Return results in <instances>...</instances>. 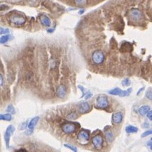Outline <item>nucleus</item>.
<instances>
[{
    "instance_id": "nucleus-1",
    "label": "nucleus",
    "mask_w": 152,
    "mask_h": 152,
    "mask_svg": "<svg viewBox=\"0 0 152 152\" xmlns=\"http://www.w3.org/2000/svg\"><path fill=\"white\" fill-rule=\"evenodd\" d=\"M89 137H90V132L87 129H81L77 135V140L78 142L81 144H86L89 142Z\"/></svg>"
},
{
    "instance_id": "nucleus-2",
    "label": "nucleus",
    "mask_w": 152,
    "mask_h": 152,
    "mask_svg": "<svg viewBox=\"0 0 152 152\" xmlns=\"http://www.w3.org/2000/svg\"><path fill=\"white\" fill-rule=\"evenodd\" d=\"M77 129V124L74 122H64L62 125V130L65 134H72Z\"/></svg>"
},
{
    "instance_id": "nucleus-3",
    "label": "nucleus",
    "mask_w": 152,
    "mask_h": 152,
    "mask_svg": "<svg viewBox=\"0 0 152 152\" xmlns=\"http://www.w3.org/2000/svg\"><path fill=\"white\" fill-rule=\"evenodd\" d=\"M92 60L96 64H101L105 60V55L101 50H96L92 54Z\"/></svg>"
},
{
    "instance_id": "nucleus-4",
    "label": "nucleus",
    "mask_w": 152,
    "mask_h": 152,
    "mask_svg": "<svg viewBox=\"0 0 152 152\" xmlns=\"http://www.w3.org/2000/svg\"><path fill=\"white\" fill-rule=\"evenodd\" d=\"M91 142L96 149H101L103 145V139L101 134H96L91 139Z\"/></svg>"
},
{
    "instance_id": "nucleus-5",
    "label": "nucleus",
    "mask_w": 152,
    "mask_h": 152,
    "mask_svg": "<svg viewBox=\"0 0 152 152\" xmlns=\"http://www.w3.org/2000/svg\"><path fill=\"white\" fill-rule=\"evenodd\" d=\"M15 130V128L13 125H9L6 129L5 132H4V142H5L6 147L7 149L9 148V144H10V137L11 135L14 133Z\"/></svg>"
},
{
    "instance_id": "nucleus-6",
    "label": "nucleus",
    "mask_w": 152,
    "mask_h": 152,
    "mask_svg": "<svg viewBox=\"0 0 152 152\" xmlns=\"http://www.w3.org/2000/svg\"><path fill=\"white\" fill-rule=\"evenodd\" d=\"M9 21L11 23L14 25H21L24 24L25 22V18L22 16L17 15V14H14L11 16L9 18Z\"/></svg>"
},
{
    "instance_id": "nucleus-7",
    "label": "nucleus",
    "mask_w": 152,
    "mask_h": 152,
    "mask_svg": "<svg viewBox=\"0 0 152 152\" xmlns=\"http://www.w3.org/2000/svg\"><path fill=\"white\" fill-rule=\"evenodd\" d=\"M96 106L98 108H106L108 106V101L106 96H99L96 99Z\"/></svg>"
},
{
    "instance_id": "nucleus-8",
    "label": "nucleus",
    "mask_w": 152,
    "mask_h": 152,
    "mask_svg": "<svg viewBox=\"0 0 152 152\" xmlns=\"http://www.w3.org/2000/svg\"><path fill=\"white\" fill-rule=\"evenodd\" d=\"M129 17L134 21H138L142 19V14L137 9H132L129 12Z\"/></svg>"
},
{
    "instance_id": "nucleus-9",
    "label": "nucleus",
    "mask_w": 152,
    "mask_h": 152,
    "mask_svg": "<svg viewBox=\"0 0 152 152\" xmlns=\"http://www.w3.org/2000/svg\"><path fill=\"white\" fill-rule=\"evenodd\" d=\"M78 110H79V113L81 114L87 113L91 110V105L87 102H81L79 104Z\"/></svg>"
},
{
    "instance_id": "nucleus-10",
    "label": "nucleus",
    "mask_w": 152,
    "mask_h": 152,
    "mask_svg": "<svg viewBox=\"0 0 152 152\" xmlns=\"http://www.w3.org/2000/svg\"><path fill=\"white\" fill-rule=\"evenodd\" d=\"M57 96L59 98H63L65 97L67 94V89L66 87L64 86V85H60V86L57 87Z\"/></svg>"
},
{
    "instance_id": "nucleus-11",
    "label": "nucleus",
    "mask_w": 152,
    "mask_h": 152,
    "mask_svg": "<svg viewBox=\"0 0 152 152\" xmlns=\"http://www.w3.org/2000/svg\"><path fill=\"white\" fill-rule=\"evenodd\" d=\"M123 119V115L120 112L115 113L112 115V121L115 124H120Z\"/></svg>"
},
{
    "instance_id": "nucleus-12",
    "label": "nucleus",
    "mask_w": 152,
    "mask_h": 152,
    "mask_svg": "<svg viewBox=\"0 0 152 152\" xmlns=\"http://www.w3.org/2000/svg\"><path fill=\"white\" fill-rule=\"evenodd\" d=\"M40 21L41 23L45 26H50L51 21L50 19L45 15H41L40 16Z\"/></svg>"
},
{
    "instance_id": "nucleus-13",
    "label": "nucleus",
    "mask_w": 152,
    "mask_h": 152,
    "mask_svg": "<svg viewBox=\"0 0 152 152\" xmlns=\"http://www.w3.org/2000/svg\"><path fill=\"white\" fill-rule=\"evenodd\" d=\"M139 113L142 116H144L148 114V113L150 111V107L149 105H142L138 110Z\"/></svg>"
},
{
    "instance_id": "nucleus-14",
    "label": "nucleus",
    "mask_w": 152,
    "mask_h": 152,
    "mask_svg": "<svg viewBox=\"0 0 152 152\" xmlns=\"http://www.w3.org/2000/svg\"><path fill=\"white\" fill-rule=\"evenodd\" d=\"M122 93L123 91L121 90L120 88H115V89H112L110 91H108V94L110 95H113V96H122Z\"/></svg>"
},
{
    "instance_id": "nucleus-15",
    "label": "nucleus",
    "mask_w": 152,
    "mask_h": 152,
    "mask_svg": "<svg viewBox=\"0 0 152 152\" xmlns=\"http://www.w3.org/2000/svg\"><path fill=\"white\" fill-rule=\"evenodd\" d=\"M105 138H106V140L110 143H111L113 140H114V135H113V133L112 132V131L110 129H108L105 131Z\"/></svg>"
},
{
    "instance_id": "nucleus-16",
    "label": "nucleus",
    "mask_w": 152,
    "mask_h": 152,
    "mask_svg": "<svg viewBox=\"0 0 152 152\" xmlns=\"http://www.w3.org/2000/svg\"><path fill=\"white\" fill-rule=\"evenodd\" d=\"M38 121H39V117H33V119L30 120V121L28 123V129H34V127L36 125V124L38 123Z\"/></svg>"
},
{
    "instance_id": "nucleus-17",
    "label": "nucleus",
    "mask_w": 152,
    "mask_h": 152,
    "mask_svg": "<svg viewBox=\"0 0 152 152\" xmlns=\"http://www.w3.org/2000/svg\"><path fill=\"white\" fill-rule=\"evenodd\" d=\"M125 131L128 134H130V133H136V132H138V128L134 127V126H132V125H129V126L126 127Z\"/></svg>"
},
{
    "instance_id": "nucleus-18",
    "label": "nucleus",
    "mask_w": 152,
    "mask_h": 152,
    "mask_svg": "<svg viewBox=\"0 0 152 152\" xmlns=\"http://www.w3.org/2000/svg\"><path fill=\"white\" fill-rule=\"evenodd\" d=\"M12 118L11 113H6V114H1L0 115V119L2 120H5V121H10Z\"/></svg>"
},
{
    "instance_id": "nucleus-19",
    "label": "nucleus",
    "mask_w": 152,
    "mask_h": 152,
    "mask_svg": "<svg viewBox=\"0 0 152 152\" xmlns=\"http://www.w3.org/2000/svg\"><path fill=\"white\" fill-rule=\"evenodd\" d=\"M78 117V114L75 113V112H71L69 113L67 115V118L68 120H75Z\"/></svg>"
},
{
    "instance_id": "nucleus-20",
    "label": "nucleus",
    "mask_w": 152,
    "mask_h": 152,
    "mask_svg": "<svg viewBox=\"0 0 152 152\" xmlns=\"http://www.w3.org/2000/svg\"><path fill=\"white\" fill-rule=\"evenodd\" d=\"M64 146L67 148H68L70 150H71L73 152H78V150H77V148L76 147H74L73 145H70L68 144H64Z\"/></svg>"
},
{
    "instance_id": "nucleus-21",
    "label": "nucleus",
    "mask_w": 152,
    "mask_h": 152,
    "mask_svg": "<svg viewBox=\"0 0 152 152\" xmlns=\"http://www.w3.org/2000/svg\"><path fill=\"white\" fill-rule=\"evenodd\" d=\"M6 111L8 113H9L11 114H15V109H14V108L13 106L11 104V105H9L7 107V108H6Z\"/></svg>"
},
{
    "instance_id": "nucleus-22",
    "label": "nucleus",
    "mask_w": 152,
    "mask_h": 152,
    "mask_svg": "<svg viewBox=\"0 0 152 152\" xmlns=\"http://www.w3.org/2000/svg\"><path fill=\"white\" fill-rule=\"evenodd\" d=\"M130 84H131V81H130V80L128 78L124 79V80H122V85L123 86H129Z\"/></svg>"
},
{
    "instance_id": "nucleus-23",
    "label": "nucleus",
    "mask_w": 152,
    "mask_h": 152,
    "mask_svg": "<svg viewBox=\"0 0 152 152\" xmlns=\"http://www.w3.org/2000/svg\"><path fill=\"white\" fill-rule=\"evenodd\" d=\"M146 97L150 101H152V89H149V90H147L146 92Z\"/></svg>"
},
{
    "instance_id": "nucleus-24",
    "label": "nucleus",
    "mask_w": 152,
    "mask_h": 152,
    "mask_svg": "<svg viewBox=\"0 0 152 152\" xmlns=\"http://www.w3.org/2000/svg\"><path fill=\"white\" fill-rule=\"evenodd\" d=\"M27 127H28V121H25L24 122H23L22 124H20V126H19V129H20V130L25 129L27 128Z\"/></svg>"
},
{
    "instance_id": "nucleus-25",
    "label": "nucleus",
    "mask_w": 152,
    "mask_h": 152,
    "mask_svg": "<svg viewBox=\"0 0 152 152\" xmlns=\"http://www.w3.org/2000/svg\"><path fill=\"white\" fill-rule=\"evenodd\" d=\"M9 39V36H4L1 37V39H0V41H1V43L2 44H4V43H6Z\"/></svg>"
},
{
    "instance_id": "nucleus-26",
    "label": "nucleus",
    "mask_w": 152,
    "mask_h": 152,
    "mask_svg": "<svg viewBox=\"0 0 152 152\" xmlns=\"http://www.w3.org/2000/svg\"><path fill=\"white\" fill-rule=\"evenodd\" d=\"M150 134H152V129H149V130L145 131V132L141 135V137H142V138H144V137L149 136Z\"/></svg>"
},
{
    "instance_id": "nucleus-27",
    "label": "nucleus",
    "mask_w": 152,
    "mask_h": 152,
    "mask_svg": "<svg viewBox=\"0 0 152 152\" xmlns=\"http://www.w3.org/2000/svg\"><path fill=\"white\" fill-rule=\"evenodd\" d=\"M87 2V0H74V2L76 3L77 5L81 6L85 4Z\"/></svg>"
},
{
    "instance_id": "nucleus-28",
    "label": "nucleus",
    "mask_w": 152,
    "mask_h": 152,
    "mask_svg": "<svg viewBox=\"0 0 152 152\" xmlns=\"http://www.w3.org/2000/svg\"><path fill=\"white\" fill-rule=\"evenodd\" d=\"M0 33H1L2 35H3V34H6V33H9V30L8 28H1V31H0Z\"/></svg>"
},
{
    "instance_id": "nucleus-29",
    "label": "nucleus",
    "mask_w": 152,
    "mask_h": 152,
    "mask_svg": "<svg viewBox=\"0 0 152 152\" xmlns=\"http://www.w3.org/2000/svg\"><path fill=\"white\" fill-rule=\"evenodd\" d=\"M33 129H27V130H25V135H30V134H33Z\"/></svg>"
},
{
    "instance_id": "nucleus-30",
    "label": "nucleus",
    "mask_w": 152,
    "mask_h": 152,
    "mask_svg": "<svg viewBox=\"0 0 152 152\" xmlns=\"http://www.w3.org/2000/svg\"><path fill=\"white\" fill-rule=\"evenodd\" d=\"M79 88L81 89V91H82V93H83V94H82V96L81 97L85 96H86V94H86V91H85V89H84V87H82L81 86H79Z\"/></svg>"
},
{
    "instance_id": "nucleus-31",
    "label": "nucleus",
    "mask_w": 152,
    "mask_h": 152,
    "mask_svg": "<svg viewBox=\"0 0 152 152\" xmlns=\"http://www.w3.org/2000/svg\"><path fill=\"white\" fill-rule=\"evenodd\" d=\"M147 117L149 118V120H150L151 121H152V110H150L149 113H148V114L147 115Z\"/></svg>"
},
{
    "instance_id": "nucleus-32",
    "label": "nucleus",
    "mask_w": 152,
    "mask_h": 152,
    "mask_svg": "<svg viewBox=\"0 0 152 152\" xmlns=\"http://www.w3.org/2000/svg\"><path fill=\"white\" fill-rule=\"evenodd\" d=\"M91 96H92V94H91V93H90V92H89V93H87L86 96H85V99H86V100H87V99L90 98Z\"/></svg>"
},
{
    "instance_id": "nucleus-33",
    "label": "nucleus",
    "mask_w": 152,
    "mask_h": 152,
    "mask_svg": "<svg viewBox=\"0 0 152 152\" xmlns=\"http://www.w3.org/2000/svg\"><path fill=\"white\" fill-rule=\"evenodd\" d=\"M142 127H144V128H149V124L148 122H145L144 123V124L142 125Z\"/></svg>"
},
{
    "instance_id": "nucleus-34",
    "label": "nucleus",
    "mask_w": 152,
    "mask_h": 152,
    "mask_svg": "<svg viewBox=\"0 0 152 152\" xmlns=\"http://www.w3.org/2000/svg\"><path fill=\"white\" fill-rule=\"evenodd\" d=\"M147 145L150 147V149L152 150V141H149L147 142Z\"/></svg>"
},
{
    "instance_id": "nucleus-35",
    "label": "nucleus",
    "mask_w": 152,
    "mask_h": 152,
    "mask_svg": "<svg viewBox=\"0 0 152 152\" xmlns=\"http://www.w3.org/2000/svg\"><path fill=\"white\" fill-rule=\"evenodd\" d=\"M0 85H1V86H2L3 85V76H2V74H1V75H0Z\"/></svg>"
},
{
    "instance_id": "nucleus-36",
    "label": "nucleus",
    "mask_w": 152,
    "mask_h": 152,
    "mask_svg": "<svg viewBox=\"0 0 152 152\" xmlns=\"http://www.w3.org/2000/svg\"><path fill=\"white\" fill-rule=\"evenodd\" d=\"M144 87H142V89H140V90H139V91H138V92H137V96H138V95H140V94H141V92H142V91H143V90H144Z\"/></svg>"
},
{
    "instance_id": "nucleus-37",
    "label": "nucleus",
    "mask_w": 152,
    "mask_h": 152,
    "mask_svg": "<svg viewBox=\"0 0 152 152\" xmlns=\"http://www.w3.org/2000/svg\"><path fill=\"white\" fill-rule=\"evenodd\" d=\"M16 152H26V151H25V150H24V149H20V150H18V151H17Z\"/></svg>"
},
{
    "instance_id": "nucleus-38",
    "label": "nucleus",
    "mask_w": 152,
    "mask_h": 152,
    "mask_svg": "<svg viewBox=\"0 0 152 152\" xmlns=\"http://www.w3.org/2000/svg\"><path fill=\"white\" fill-rule=\"evenodd\" d=\"M84 10H81L80 11H79V14H81L82 13H84Z\"/></svg>"
},
{
    "instance_id": "nucleus-39",
    "label": "nucleus",
    "mask_w": 152,
    "mask_h": 152,
    "mask_svg": "<svg viewBox=\"0 0 152 152\" xmlns=\"http://www.w3.org/2000/svg\"><path fill=\"white\" fill-rule=\"evenodd\" d=\"M151 141H152V137H151Z\"/></svg>"
}]
</instances>
